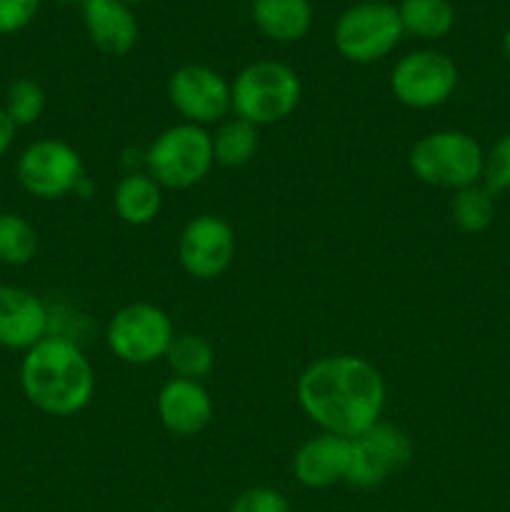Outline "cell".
Here are the masks:
<instances>
[{"mask_svg":"<svg viewBox=\"0 0 510 512\" xmlns=\"http://www.w3.org/2000/svg\"><path fill=\"white\" fill-rule=\"evenodd\" d=\"M298 403L323 433L355 438L380 423L385 380L370 360L358 355H328L303 370Z\"/></svg>","mask_w":510,"mask_h":512,"instance_id":"1","label":"cell"},{"mask_svg":"<svg viewBox=\"0 0 510 512\" xmlns=\"http://www.w3.org/2000/svg\"><path fill=\"white\" fill-rule=\"evenodd\" d=\"M20 388L40 413L68 418L88 408L93 400V365L78 345L48 335L25 353L20 363Z\"/></svg>","mask_w":510,"mask_h":512,"instance_id":"2","label":"cell"},{"mask_svg":"<svg viewBox=\"0 0 510 512\" xmlns=\"http://www.w3.org/2000/svg\"><path fill=\"white\" fill-rule=\"evenodd\" d=\"M300 95L303 85L290 65L280 60H255L230 83V110L235 118L260 128L290 118L300 105Z\"/></svg>","mask_w":510,"mask_h":512,"instance_id":"3","label":"cell"},{"mask_svg":"<svg viewBox=\"0 0 510 512\" xmlns=\"http://www.w3.org/2000/svg\"><path fill=\"white\" fill-rule=\"evenodd\" d=\"M408 165L420 183L460 190L483 180L485 153L478 140L463 130H435L415 140Z\"/></svg>","mask_w":510,"mask_h":512,"instance_id":"4","label":"cell"},{"mask_svg":"<svg viewBox=\"0 0 510 512\" xmlns=\"http://www.w3.org/2000/svg\"><path fill=\"white\" fill-rule=\"evenodd\" d=\"M213 138L205 128L178 123L163 130L145 153L148 175L170 190H188L198 185L213 168Z\"/></svg>","mask_w":510,"mask_h":512,"instance_id":"5","label":"cell"},{"mask_svg":"<svg viewBox=\"0 0 510 512\" xmlns=\"http://www.w3.org/2000/svg\"><path fill=\"white\" fill-rule=\"evenodd\" d=\"M398 8L385 0L355 3L345 10L333 28L338 53L350 63H375L385 58L403 38Z\"/></svg>","mask_w":510,"mask_h":512,"instance_id":"6","label":"cell"},{"mask_svg":"<svg viewBox=\"0 0 510 512\" xmlns=\"http://www.w3.org/2000/svg\"><path fill=\"white\" fill-rule=\"evenodd\" d=\"M175 338L168 313L153 303H130L110 318L108 340L110 353L128 365H150L165 358L170 340Z\"/></svg>","mask_w":510,"mask_h":512,"instance_id":"7","label":"cell"},{"mask_svg":"<svg viewBox=\"0 0 510 512\" xmlns=\"http://www.w3.org/2000/svg\"><path fill=\"white\" fill-rule=\"evenodd\" d=\"M20 188L40 200H58L83 183V158L65 140L43 138L30 143L15 163Z\"/></svg>","mask_w":510,"mask_h":512,"instance_id":"8","label":"cell"},{"mask_svg":"<svg viewBox=\"0 0 510 512\" xmlns=\"http://www.w3.org/2000/svg\"><path fill=\"white\" fill-rule=\"evenodd\" d=\"M458 88V65L440 50H413L395 63L390 90L405 108L430 110Z\"/></svg>","mask_w":510,"mask_h":512,"instance_id":"9","label":"cell"},{"mask_svg":"<svg viewBox=\"0 0 510 512\" xmlns=\"http://www.w3.org/2000/svg\"><path fill=\"white\" fill-rule=\"evenodd\" d=\"M413 458L408 433L390 423H375L350 438L348 483L355 488H378Z\"/></svg>","mask_w":510,"mask_h":512,"instance_id":"10","label":"cell"},{"mask_svg":"<svg viewBox=\"0 0 510 512\" xmlns=\"http://www.w3.org/2000/svg\"><path fill=\"white\" fill-rule=\"evenodd\" d=\"M168 100L185 123H223L230 113V83L208 65L190 63L168 78Z\"/></svg>","mask_w":510,"mask_h":512,"instance_id":"11","label":"cell"},{"mask_svg":"<svg viewBox=\"0 0 510 512\" xmlns=\"http://www.w3.org/2000/svg\"><path fill=\"white\" fill-rule=\"evenodd\" d=\"M235 233L218 215H195L178 240V260L195 280H215L233 265Z\"/></svg>","mask_w":510,"mask_h":512,"instance_id":"12","label":"cell"},{"mask_svg":"<svg viewBox=\"0 0 510 512\" xmlns=\"http://www.w3.org/2000/svg\"><path fill=\"white\" fill-rule=\"evenodd\" d=\"M48 308L30 290L0 285V348L23 350L48 338Z\"/></svg>","mask_w":510,"mask_h":512,"instance_id":"13","label":"cell"},{"mask_svg":"<svg viewBox=\"0 0 510 512\" xmlns=\"http://www.w3.org/2000/svg\"><path fill=\"white\" fill-rule=\"evenodd\" d=\"M350 438L335 433H318L305 440L293 455V475L310 490L333 488L348 483Z\"/></svg>","mask_w":510,"mask_h":512,"instance_id":"14","label":"cell"},{"mask_svg":"<svg viewBox=\"0 0 510 512\" xmlns=\"http://www.w3.org/2000/svg\"><path fill=\"white\" fill-rule=\"evenodd\" d=\"M158 418L168 433L193 438L213 420V398L198 380L173 378L158 393Z\"/></svg>","mask_w":510,"mask_h":512,"instance_id":"15","label":"cell"},{"mask_svg":"<svg viewBox=\"0 0 510 512\" xmlns=\"http://www.w3.org/2000/svg\"><path fill=\"white\" fill-rule=\"evenodd\" d=\"M88 38L100 53L128 55L138 43V20L123 0H90L83 5Z\"/></svg>","mask_w":510,"mask_h":512,"instance_id":"16","label":"cell"},{"mask_svg":"<svg viewBox=\"0 0 510 512\" xmlns=\"http://www.w3.org/2000/svg\"><path fill=\"white\" fill-rule=\"evenodd\" d=\"M253 23L275 43H295L313 25L310 0H253Z\"/></svg>","mask_w":510,"mask_h":512,"instance_id":"17","label":"cell"},{"mask_svg":"<svg viewBox=\"0 0 510 512\" xmlns=\"http://www.w3.org/2000/svg\"><path fill=\"white\" fill-rule=\"evenodd\" d=\"M113 208L120 220L135 228L150 225L163 208V188L148 173H130L115 185Z\"/></svg>","mask_w":510,"mask_h":512,"instance_id":"18","label":"cell"},{"mask_svg":"<svg viewBox=\"0 0 510 512\" xmlns=\"http://www.w3.org/2000/svg\"><path fill=\"white\" fill-rule=\"evenodd\" d=\"M398 15L403 33L423 40L445 38L455 25V10L450 0H400Z\"/></svg>","mask_w":510,"mask_h":512,"instance_id":"19","label":"cell"},{"mask_svg":"<svg viewBox=\"0 0 510 512\" xmlns=\"http://www.w3.org/2000/svg\"><path fill=\"white\" fill-rule=\"evenodd\" d=\"M213 158L223 168H243L258 153V128L243 118H225L213 135Z\"/></svg>","mask_w":510,"mask_h":512,"instance_id":"20","label":"cell"},{"mask_svg":"<svg viewBox=\"0 0 510 512\" xmlns=\"http://www.w3.org/2000/svg\"><path fill=\"white\" fill-rule=\"evenodd\" d=\"M165 363L173 370L175 378L198 380L213 370L215 350L203 335L180 333L170 340V348L165 353Z\"/></svg>","mask_w":510,"mask_h":512,"instance_id":"21","label":"cell"},{"mask_svg":"<svg viewBox=\"0 0 510 512\" xmlns=\"http://www.w3.org/2000/svg\"><path fill=\"white\" fill-rule=\"evenodd\" d=\"M495 195L485 185H468V188L455 190L450 200V215L453 223L463 233H483L493 225L495 218Z\"/></svg>","mask_w":510,"mask_h":512,"instance_id":"22","label":"cell"},{"mask_svg":"<svg viewBox=\"0 0 510 512\" xmlns=\"http://www.w3.org/2000/svg\"><path fill=\"white\" fill-rule=\"evenodd\" d=\"M38 253V233L18 213H0V263L28 265Z\"/></svg>","mask_w":510,"mask_h":512,"instance_id":"23","label":"cell"},{"mask_svg":"<svg viewBox=\"0 0 510 512\" xmlns=\"http://www.w3.org/2000/svg\"><path fill=\"white\" fill-rule=\"evenodd\" d=\"M3 110L8 113V118L13 120L15 128H28V125H35L45 110L43 85L33 78L13 80L8 93H5Z\"/></svg>","mask_w":510,"mask_h":512,"instance_id":"24","label":"cell"},{"mask_svg":"<svg viewBox=\"0 0 510 512\" xmlns=\"http://www.w3.org/2000/svg\"><path fill=\"white\" fill-rule=\"evenodd\" d=\"M483 180L485 188L493 195L510 190V133L503 135V138L490 148V153L485 155Z\"/></svg>","mask_w":510,"mask_h":512,"instance_id":"25","label":"cell"},{"mask_svg":"<svg viewBox=\"0 0 510 512\" xmlns=\"http://www.w3.org/2000/svg\"><path fill=\"white\" fill-rule=\"evenodd\" d=\"M230 512H290V503L280 490L275 488H248L233 500Z\"/></svg>","mask_w":510,"mask_h":512,"instance_id":"26","label":"cell"},{"mask_svg":"<svg viewBox=\"0 0 510 512\" xmlns=\"http://www.w3.org/2000/svg\"><path fill=\"white\" fill-rule=\"evenodd\" d=\"M40 0H0V35L23 30L35 18Z\"/></svg>","mask_w":510,"mask_h":512,"instance_id":"27","label":"cell"},{"mask_svg":"<svg viewBox=\"0 0 510 512\" xmlns=\"http://www.w3.org/2000/svg\"><path fill=\"white\" fill-rule=\"evenodd\" d=\"M15 133H18V128H15L13 120L8 118V113H5L3 105H0V158L10 150V145H13L15 140Z\"/></svg>","mask_w":510,"mask_h":512,"instance_id":"28","label":"cell"},{"mask_svg":"<svg viewBox=\"0 0 510 512\" xmlns=\"http://www.w3.org/2000/svg\"><path fill=\"white\" fill-rule=\"evenodd\" d=\"M503 53H505V58L510 60V28L505 30V35H503Z\"/></svg>","mask_w":510,"mask_h":512,"instance_id":"29","label":"cell"},{"mask_svg":"<svg viewBox=\"0 0 510 512\" xmlns=\"http://www.w3.org/2000/svg\"><path fill=\"white\" fill-rule=\"evenodd\" d=\"M55 3H65V5H85L90 0H55Z\"/></svg>","mask_w":510,"mask_h":512,"instance_id":"30","label":"cell"},{"mask_svg":"<svg viewBox=\"0 0 510 512\" xmlns=\"http://www.w3.org/2000/svg\"><path fill=\"white\" fill-rule=\"evenodd\" d=\"M123 3H128V5H138V3H150V0H123Z\"/></svg>","mask_w":510,"mask_h":512,"instance_id":"31","label":"cell"},{"mask_svg":"<svg viewBox=\"0 0 510 512\" xmlns=\"http://www.w3.org/2000/svg\"><path fill=\"white\" fill-rule=\"evenodd\" d=\"M358 3H375V0H358Z\"/></svg>","mask_w":510,"mask_h":512,"instance_id":"32","label":"cell"}]
</instances>
